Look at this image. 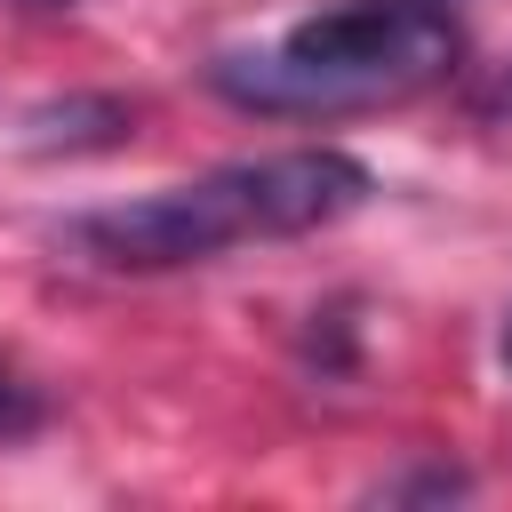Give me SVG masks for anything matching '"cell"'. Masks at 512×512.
<instances>
[{
	"instance_id": "cell-1",
	"label": "cell",
	"mask_w": 512,
	"mask_h": 512,
	"mask_svg": "<svg viewBox=\"0 0 512 512\" xmlns=\"http://www.w3.org/2000/svg\"><path fill=\"white\" fill-rule=\"evenodd\" d=\"M448 56V0H344L288 24L272 48H224L208 64V88L240 112H344L440 80Z\"/></svg>"
},
{
	"instance_id": "cell-2",
	"label": "cell",
	"mask_w": 512,
	"mask_h": 512,
	"mask_svg": "<svg viewBox=\"0 0 512 512\" xmlns=\"http://www.w3.org/2000/svg\"><path fill=\"white\" fill-rule=\"evenodd\" d=\"M240 240H256V208H248L240 168H216L200 184H168L152 200L96 208V216L72 224V248L104 272H176V264L224 256Z\"/></svg>"
},
{
	"instance_id": "cell-3",
	"label": "cell",
	"mask_w": 512,
	"mask_h": 512,
	"mask_svg": "<svg viewBox=\"0 0 512 512\" xmlns=\"http://www.w3.org/2000/svg\"><path fill=\"white\" fill-rule=\"evenodd\" d=\"M136 136V104L128 96H104V88H72V96H48L24 112V152H112Z\"/></svg>"
},
{
	"instance_id": "cell-4",
	"label": "cell",
	"mask_w": 512,
	"mask_h": 512,
	"mask_svg": "<svg viewBox=\"0 0 512 512\" xmlns=\"http://www.w3.org/2000/svg\"><path fill=\"white\" fill-rule=\"evenodd\" d=\"M456 496H472V472H456V464H416V472L368 488V504H456Z\"/></svg>"
},
{
	"instance_id": "cell-5",
	"label": "cell",
	"mask_w": 512,
	"mask_h": 512,
	"mask_svg": "<svg viewBox=\"0 0 512 512\" xmlns=\"http://www.w3.org/2000/svg\"><path fill=\"white\" fill-rule=\"evenodd\" d=\"M40 424H48L40 384H24V376L0 360V440H24V432H40Z\"/></svg>"
},
{
	"instance_id": "cell-6",
	"label": "cell",
	"mask_w": 512,
	"mask_h": 512,
	"mask_svg": "<svg viewBox=\"0 0 512 512\" xmlns=\"http://www.w3.org/2000/svg\"><path fill=\"white\" fill-rule=\"evenodd\" d=\"M496 360H504V376H512V312H504V336H496Z\"/></svg>"
},
{
	"instance_id": "cell-7",
	"label": "cell",
	"mask_w": 512,
	"mask_h": 512,
	"mask_svg": "<svg viewBox=\"0 0 512 512\" xmlns=\"http://www.w3.org/2000/svg\"><path fill=\"white\" fill-rule=\"evenodd\" d=\"M24 8H72V0H24Z\"/></svg>"
}]
</instances>
